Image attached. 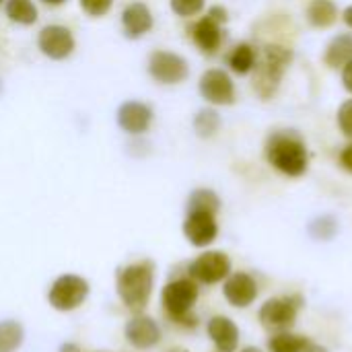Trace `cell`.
<instances>
[{"label":"cell","instance_id":"1","mask_svg":"<svg viewBox=\"0 0 352 352\" xmlns=\"http://www.w3.org/2000/svg\"><path fill=\"white\" fill-rule=\"evenodd\" d=\"M266 159L276 171L289 177L303 175L309 165L307 146L295 132H274L266 142Z\"/></svg>","mask_w":352,"mask_h":352},{"label":"cell","instance_id":"2","mask_svg":"<svg viewBox=\"0 0 352 352\" xmlns=\"http://www.w3.org/2000/svg\"><path fill=\"white\" fill-rule=\"evenodd\" d=\"M155 283V266L153 262H136L118 272V295L122 303L132 311H142L151 299Z\"/></svg>","mask_w":352,"mask_h":352},{"label":"cell","instance_id":"3","mask_svg":"<svg viewBox=\"0 0 352 352\" xmlns=\"http://www.w3.org/2000/svg\"><path fill=\"white\" fill-rule=\"evenodd\" d=\"M163 309L167 311V316L182 324V326H196V318L192 316V309L198 301V285L192 278H177L171 280L169 285H165L163 295Z\"/></svg>","mask_w":352,"mask_h":352},{"label":"cell","instance_id":"4","mask_svg":"<svg viewBox=\"0 0 352 352\" xmlns=\"http://www.w3.org/2000/svg\"><path fill=\"white\" fill-rule=\"evenodd\" d=\"M291 58H293V54L278 45H268L264 50L262 62L256 64V80H254V87L260 93V97L266 99L276 91Z\"/></svg>","mask_w":352,"mask_h":352},{"label":"cell","instance_id":"5","mask_svg":"<svg viewBox=\"0 0 352 352\" xmlns=\"http://www.w3.org/2000/svg\"><path fill=\"white\" fill-rule=\"evenodd\" d=\"M303 307V297L301 295H283L268 299L260 307V322L266 330H276V332H287L295 326L297 316Z\"/></svg>","mask_w":352,"mask_h":352},{"label":"cell","instance_id":"6","mask_svg":"<svg viewBox=\"0 0 352 352\" xmlns=\"http://www.w3.org/2000/svg\"><path fill=\"white\" fill-rule=\"evenodd\" d=\"M87 295H89V283L85 278L76 274H64L54 280V285L50 287L47 299L54 309L72 311L85 303Z\"/></svg>","mask_w":352,"mask_h":352},{"label":"cell","instance_id":"7","mask_svg":"<svg viewBox=\"0 0 352 352\" xmlns=\"http://www.w3.org/2000/svg\"><path fill=\"white\" fill-rule=\"evenodd\" d=\"M148 72L161 85H177L188 78L190 68H188V62L179 54L157 50L148 58Z\"/></svg>","mask_w":352,"mask_h":352},{"label":"cell","instance_id":"8","mask_svg":"<svg viewBox=\"0 0 352 352\" xmlns=\"http://www.w3.org/2000/svg\"><path fill=\"white\" fill-rule=\"evenodd\" d=\"M231 274V260L223 252H204L190 264V278L200 285L223 283Z\"/></svg>","mask_w":352,"mask_h":352},{"label":"cell","instance_id":"9","mask_svg":"<svg viewBox=\"0 0 352 352\" xmlns=\"http://www.w3.org/2000/svg\"><path fill=\"white\" fill-rule=\"evenodd\" d=\"M37 45L52 60H66L74 52V37L64 25H47L39 31Z\"/></svg>","mask_w":352,"mask_h":352},{"label":"cell","instance_id":"10","mask_svg":"<svg viewBox=\"0 0 352 352\" xmlns=\"http://www.w3.org/2000/svg\"><path fill=\"white\" fill-rule=\"evenodd\" d=\"M200 95L214 105H231L235 101V85L225 70H206L200 78Z\"/></svg>","mask_w":352,"mask_h":352},{"label":"cell","instance_id":"11","mask_svg":"<svg viewBox=\"0 0 352 352\" xmlns=\"http://www.w3.org/2000/svg\"><path fill=\"white\" fill-rule=\"evenodd\" d=\"M184 235L194 248L210 245L219 235V225L212 212L190 210L184 221Z\"/></svg>","mask_w":352,"mask_h":352},{"label":"cell","instance_id":"12","mask_svg":"<svg viewBox=\"0 0 352 352\" xmlns=\"http://www.w3.org/2000/svg\"><path fill=\"white\" fill-rule=\"evenodd\" d=\"M223 295L233 307H250L258 297V283L248 272H231L225 278Z\"/></svg>","mask_w":352,"mask_h":352},{"label":"cell","instance_id":"13","mask_svg":"<svg viewBox=\"0 0 352 352\" xmlns=\"http://www.w3.org/2000/svg\"><path fill=\"white\" fill-rule=\"evenodd\" d=\"M118 124L128 134H142L153 124V109L140 101H126L118 109Z\"/></svg>","mask_w":352,"mask_h":352},{"label":"cell","instance_id":"14","mask_svg":"<svg viewBox=\"0 0 352 352\" xmlns=\"http://www.w3.org/2000/svg\"><path fill=\"white\" fill-rule=\"evenodd\" d=\"M126 338L134 349L146 351L153 349L155 344H159L161 340V328L157 326L155 320L146 318V316H136L126 324Z\"/></svg>","mask_w":352,"mask_h":352},{"label":"cell","instance_id":"15","mask_svg":"<svg viewBox=\"0 0 352 352\" xmlns=\"http://www.w3.org/2000/svg\"><path fill=\"white\" fill-rule=\"evenodd\" d=\"M208 336L214 342L219 352H235L239 346V330L235 326L233 320L225 318V316H214L208 326Z\"/></svg>","mask_w":352,"mask_h":352},{"label":"cell","instance_id":"16","mask_svg":"<svg viewBox=\"0 0 352 352\" xmlns=\"http://www.w3.org/2000/svg\"><path fill=\"white\" fill-rule=\"evenodd\" d=\"M122 27H124L126 37L130 39H138L144 33H148L153 29V14L148 6L142 2L128 4L122 12Z\"/></svg>","mask_w":352,"mask_h":352},{"label":"cell","instance_id":"17","mask_svg":"<svg viewBox=\"0 0 352 352\" xmlns=\"http://www.w3.org/2000/svg\"><path fill=\"white\" fill-rule=\"evenodd\" d=\"M192 39L206 56H212V54H217V50L223 43V27H221V23H217L212 16L206 14L198 23H194Z\"/></svg>","mask_w":352,"mask_h":352},{"label":"cell","instance_id":"18","mask_svg":"<svg viewBox=\"0 0 352 352\" xmlns=\"http://www.w3.org/2000/svg\"><path fill=\"white\" fill-rule=\"evenodd\" d=\"M324 60L332 68H344L352 60V35L342 33V35L334 37L330 41V45L326 47Z\"/></svg>","mask_w":352,"mask_h":352},{"label":"cell","instance_id":"19","mask_svg":"<svg viewBox=\"0 0 352 352\" xmlns=\"http://www.w3.org/2000/svg\"><path fill=\"white\" fill-rule=\"evenodd\" d=\"M307 19L314 27L326 29L338 19V6L332 0H311L307 6Z\"/></svg>","mask_w":352,"mask_h":352},{"label":"cell","instance_id":"20","mask_svg":"<svg viewBox=\"0 0 352 352\" xmlns=\"http://www.w3.org/2000/svg\"><path fill=\"white\" fill-rule=\"evenodd\" d=\"M227 62H229V66H231L233 72H237V74H248V72H252V70L256 68V64H258V54H256V50H254L250 43H237V45L231 50Z\"/></svg>","mask_w":352,"mask_h":352},{"label":"cell","instance_id":"21","mask_svg":"<svg viewBox=\"0 0 352 352\" xmlns=\"http://www.w3.org/2000/svg\"><path fill=\"white\" fill-rule=\"evenodd\" d=\"M268 349L270 352H307L309 351V340L297 334L287 332H278L268 340Z\"/></svg>","mask_w":352,"mask_h":352},{"label":"cell","instance_id":"22","mask_svg":"<svg viewBox=\"0 0 352 352\" xmlns=\"http://www.w3.org/2000/svg\"><path fill=\"white\" fill-rule=\"evenodd\" d=\"M6 16L19 25H33L37 21V8L33 0H6Z\"/></svg>","mask_w":352,"mask_h":352},{"label":"cell","instance_id":"23","mask_svg":"<svg viewBox=\"0 0 352 352\" xmlns=\"http://www.w3.org/2000/svg\"><path fill=\"white\" fill-rule=\"evenodd\" d=\"M221 208V200L212 190H196L192 192L188 200V212L190 210H202V212H212L217 214Z\"/></svg>","mask_w":352,"mask_h":352},{"label":"cell","instance_id":"24","mask_svg":"<svg viewBox=\"0 0 352 352\" xmlns=\"http://www.w3.org/2000/svg\"><path fill=\"white\" fill-rule=\"evenodd\" d=\"M23 342V328L16 322H0V352H14Z\"/></svg>","mask_w":352,"mask_h":352},{"label":"cell","instance_id":"25","mask_svg":"<svg viewBox=\"0 0 352 352\" xmlns=\"http://www.w3.org/2000/svg\"><path fill=\"white\" fill-rule=\"evenodd\" d=\"M219 126H221V118H219V113L214 109H202L194 118V128L202 138L212 136L219 130Z\"/></svg>","mask_w":352,"mask_h":352},{"label":"cell","instance_id":"26","mask_svg":"<svg viewBox=\"0 0 352 352\" xmlns=\"http://www.w3.org/2000/svg\"><path fill=\"white\" fill-rule=\"evenodd\" d=\"M206 0H171V10L179 16H194L204 8Z\"/></svg>","mask_w":352,"mask_h":352},{"label":"cell","instance_id":"27","mask_svg":"<svg viewBox=\"0 0 352 352\" xmlns=\"http://www.w3.org/2000/svg\"><path fill=\"white\" fill-rule=\"evenodd\" d=\"M113 0H80V6L91 16H103L109 12Z\"/></svg>","mask_w":352,"mask_h":352},{"label":"cell","instance_id":"28","mask_svg":"<svg viewBox=\"0 0 352 352\" xmlns=\"http://www.w3.org/2000/svg\"><path fill=\"white\" fill-rule=\"evenodd\" d=\"M338 126L344 136L352 138V99L344 101L338 109Z\"/></svg>","mask_w":352,"mask_h":352},{"label":"cell","instance_id":"29","mask_svg":"<svg viewBox=\"0 0 352 352\" xmlns=\"http://www.w3.org/2000/svg\"><path fill=\"white\" fill-rule=\"evenodd\" d=\"M340 163H342V167H344L346 171H351L352 173V144H349V146L340 153Z\"/></svg>","mask_w":352,"mask_h":352},{"label":"cell","instance_id":"30","mask_svg":"<svg viewBox=\"0 0 352 352\" xmlns=\"http://www.w3.org/2000/svg\"><path fill=\"white\" fill-rule=\"evenodd\" d=\"M208 16H212L217 23H221V25H223V23L227 21V10H225L223 6H212V8L208 10Z\"/></svg>","mask_w":352,"mask_h":352},{"label":"cell","instance_id":"31","mask_svg":"<svg viewBox=\"0 0 352 352\" xmlns=\"http://www.w3.org/2000/svg\"><path fill=\"white\" fill-rule=\"evenodd\" d=\"M342 82H344V89L352 93V60L342 68Z\"/></svg>","mask_w":352,"mask_h":352},{"label":"cell","instance_id":"32","mask_svg":"<svg viewBox=\"0 0 352 352\" xmlns=\"http://www.w3.org/2000/svg\"><path fill=\"white\" fill-rule=\"evenodd\" d=\"M342 19H344V23H346V25L352 29V4L346 8V10H344V12H342Z\"/></svg>","mask_w":352,"mask_h":352},{"label":"cell","instance_id":"33","mask_svg":"<svg viewBox=\"0 0 352 352\" xmlns=\"http://www.w3.org/2000/svg\"><path fill=\"white\" fill-rule=\"evenodd\" d=\"M60 352H82L76 344H64L62 349H60Z\"/></svg>","mask_w":352,"mask_h":352},{"label":"cell","instance_id":"34","mask_svg":"<svg viewBox=\"0 0 352 352\" xmlns=\"http://www.w3.org/2000/svg\"><path fill=\"white\" fill-rule=\"evenodd\" d=\"M45 4H50V6H60L62 2H66V0H43Z\"/></svg>","mask_w":352,"mask_h":352},{"label":"cell","instance_id":"35","mask_svg":"<svg viewBox=\"0 0 352 352\" xmlns=\"http://www.w3.org/2000/svg\"><path fill=\"white\" fill-rule=\"evenodd\" d=\"M239 352H262L260 349H256V346H245V349H241Z\"/></svg>","mask_w":352,"mask_h":352},{"label":"cell","instance_id":"36","mask_svg":"<svg viewBox=\"0 0 352 352\" xmlns=\"http://www.w3.org/2000/svg\"><path fill=\"white\" fill-rule=\"evenodd\" d=\"M0 2H2V0H0Z\"/></svg>","mask_w":352,"mask_h":352}]
</instances>
